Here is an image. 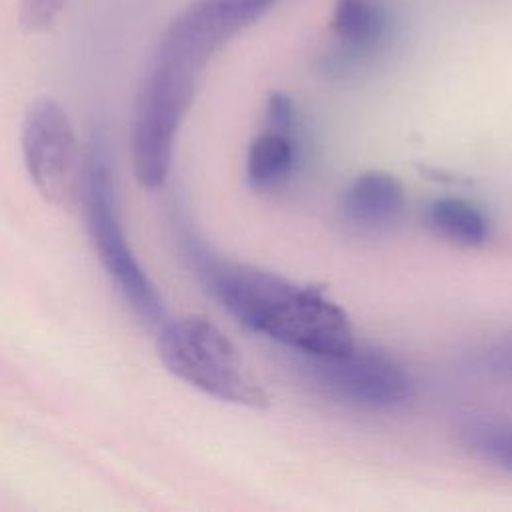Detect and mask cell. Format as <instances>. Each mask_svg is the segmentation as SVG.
I'll return each instance as SVG.
<instances>
[{
	"label": "cell",
	"instance_id": "cell-12",
	"mask_svg": "<svg viewBox=\"0 0 512 512\" xmlns=\"http://www.w3.org/2000/svg\"><path fill=\"white\" fill-rule=\"evenodd\" d=\"M458 440L478 460L512 474V420L464 418L458 426Z\"/></svg>",
	"mask_w": 512,
	"mask_h": 512
},
{
	"label": "cell",
	"instance_id": "cell-2",
	"mask_svg": "<svg viewBox=\"0 0 512 512\" xmlns=\"http://www.w3.org/2000/svg\"><path fill=\"white\" fill-rule=\"evenodd\" d=\"M80 204L84 206L90 238L108 278L132 312L144 324L158 328L166 320L164 304L126 240L118 214L108 142L100 132L92 136L86 148Z\"/></svg>",
	"mask_w": 512,
	"mask_h": 512
},
{
	"label": "cell",
	"instance_id": "cell-7",
	"mask_svg": "<svg viewBox=\"0 0 512 512\" xmlns=\"http://www.w3.org/2000/svg\"><path fill=\"white\" fill-rule=\"evenodd\" d=\"M276 0H192L166 28L156 56L202 72L208 60Z\"/></svg>",
	"mask_w": 512,
	"mask_h": 512
},
{
	"label": "cell",
	"instance_id": "cell-3",
	"mask_svg": "<svg viewBox=\"0 0 512 512\" xmlns=\"http://www.w3.org/2000/svg\"><path fill=\"white\" fill-rule=\"evenodd\" d=\"M164 368L220 402L264 408L268 394L248 370L232 340L202 316L164 320L156 338Z\"/></svg>",
	"mask_w": 512,
	"mask_h": 512
},
{
	"label": "cell",
	"instance_id": "cell-6",
	"mask_svg": "<svg viewBox=\"0 0 512 512\" xmlns=\"http://www.w3.org/2000/svg\"><path fill=\"white\" fill-rule=\"evenodd\" d=\"M20 150L30 182L48 204L60 210L80 204L86 152L56 100L38 98L30 104L22 120Z\"/></svg>",
	"mask_w": 512,
	"mask_h": 512
},
{
	"label": "cell",
	"instance_id": "cell-8",
	"mask_svg": "<svg viewBox=\"0 0 512 512\" xmlns=\"http://www.w3.org/2000/svg\"><path fill=\"white\" fill-rule=\"evenodd\" d=\"M334 44L322 54L320 70L336 80L374 64L396 36V16L386 0H334Z\"/></svg>",
	"mask_w": 512,
	"mask_h": 512
},
{
	"label": "cell",
	"instance_id": "cell-5",
	"mask_svg": "<svg viewBox=\"0 0 512 512\" xmlns=\"http://www.w3.org/2000/svg\"><path fill=\"white\" fill-rule=\"evenodd\" d=\"M296 364L314 390L346 406L388 410L414 394V382L398 360L356 342L336 354H296Z\"/></svg>",
	"mask_w": 512,
	"mask_h": 512
},
{
	"label": "cell",
	"instance_id": "cell-9",
	"mask_svg": "<svg viewBox=\"0 0 512 512\" xmlns=\"http://www.w3.org/2000/svg\"><path fill=\"white\" fill-rule=\"evenodd\" d=\"M342 218L358 234L374 236L392 230L406 212L402 182L384 170L358 174L342 196Z\"/></svg>",
	"mask_w": 512,
	"mask_h": 512
},
{
	"label": "cell",
	"instance_id": "cell-4",
	"mask_svg": "<svg viewBox=\"0 0 512 512\" xmlns=\"http://www.w3.org/2000/svg\"><path fill=\"white\" fill-rule=\"evenodd\" d=\"M198 78L200 72L180 62L154 58L130 124L132 170L142 188L156 190L166 182L176 136L194 100Z\"/></svg>",
	"mask_w": 512,
	"mask_h": 512
},
{
	"label": "cell",
	"instance_id": "cell-10",
	"mask_svg": "<svg viewBox=\"0 0 512 512\" xmlns=\"http://www.w3.org/2000/svg\"><path fill=\"white\" fill-rule=\"evenodd\" d=\"M302 128L266 126L248 146L246 180L256 192H272L294 174L302 148Z\"/></svg>",
	"mask_w": 512,
	"mask_h": 512
},
{
	"label": "cell",
	"instance_id": "cell-11",
	"mask_svg": "<svg viewBox=\"0 0 512 512\" xmlns=\"http://www.w3.org/2000/svg\"><path fill=\"white\" fill-rule=\"evenodd\" d=\"M424 220L432 234L454 246L476 248L490 238L486 214L466 198L442 196L432 200L426 206Z\"/></svg>",
	"mask_w": 512,
	"mask_h": 512
},
{
	"label": "cell",
	"instance_id": "cell-13",
	"mask_svg": "<svg viewBox=\"0 0 512 512\" xmlns=\"http://www.w3.org/2000/svg\"><path fill=\"white\" fill-rule=\"evenodd\" d=\"M466 366L480 376L512 382V338H504L476 350L468 358Z\"/></svg>",
	"mask_w": 512,
	"mask_h": 512
},
{
	"label": "cell",
	"instance_id": "cell-14",
	"mask_svg": "<svg viewBox=\"0 0 512 512\" xmlns=\"http://www.w3.org/2000/svg\"><path fill=\"white\" fill-rule=\"evenodd\" d=\"M66 0H22L20 24L28 32H42L52 26Z\"/></svg>",
	"mask_w": 512,
	"mask_h": 512
},
{
	"label": "cell",
	"instance_id": "cell-1",
	"mask_svg": "<svg viewBox=\"0 0 512 512\" xmlns=\"http://www.w3.org/2000/svg\"><path fill=\"white\" fill-rule=\"evenodd\" d=\"M184 242L204 288L244 328L308 356L336 354L356 342L348 314L322 290L220 258L192 234Z\"/></svg>",
	"mask_w": 512,
	"mask_h": 512
}]
</instances>
